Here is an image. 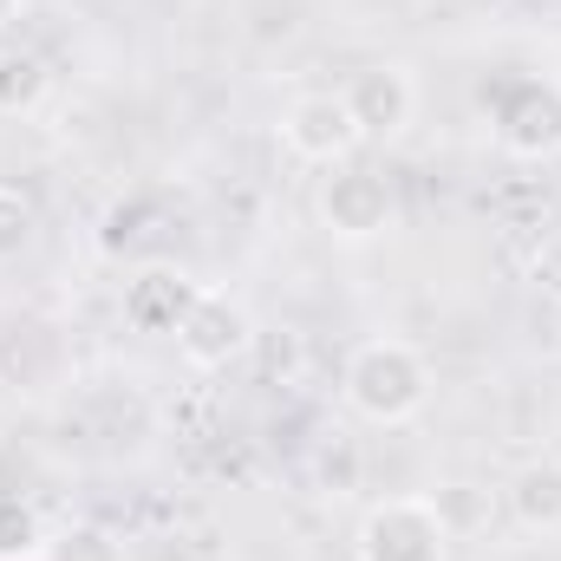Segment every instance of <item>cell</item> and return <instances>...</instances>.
<instances>
[{"mask_svg":"<svg viewBox=\"0 0 561 561\" xmlns=\"http://www.w3.org/2000/svg\"><path fill=\"white\" fill-rule=\"evenodd\" d=\"M46 556V529L20 496H0V561H39Z\"/></svg>","mask_w":561,"mask_h":561,"instance_id":"cell-13","label":"cell"},{"mask_svg":"<svg viewBox=\"0 0 561 561\" xmlns=\"http://www.w3.org/2000/svg\"><path fill=\"white\" fill-rule=\"evenodd\" d=\"M313 209H320V222H327L340 242H373V236L392 229V183H386V170H373V163H333V170L320 176Z\"/></svg>","mask_w":561,"mask_h":561,"instance_id":"cell-5","label":"cell"},{"mask_svg":"<svg viewBox=\"0 0 561 561\" xmlns=\"http://www.w3.org/2000/svg\"><path fill=\"white\" fill-rule=\"evenodd\" d=\"M33 236H39V209H33V196H26L20 183H0V268L20 262V255L33 249Z\"/></svg>","mask_w":561,"mask_h":561,"instance_id":"cell-12","label":"cell"},{"mask_svg":"<svg viewBox=\"0 0 561 561\" xmlns=\"http://www.w3.org/2000/svg\"><path fill=\"white\" fill-rule=\"evenodd\" d=\"M196 294H203V280H190L183 268H163V262H157V268H144V275L125 287V320H131L138 333H176Z\"/></svg>","mask_w":561,"mask_h":561,"instance_id":"cell-8","label":"cell"},{"mask_svg":"<svg viewBox=\"0 0 561 561\" xmlns=\"http://www.w3.org/2000/svg\"><path fill=\"white\" fill-rule=\"evenodd\" d=\"M353 549H359V561H444L450 529L431 496H386L359 516Z\"/></svg>","mask_w":561,"mask_h":561,"instance_id":"cell-2","label":"cell"},{"mask_svg":"<svg viewBox=\"0 0 561 561\" xmlns=\"http://www.w3.org/2000/svg\"><path fill=\"white\" fill-rule=\"evenodd\" d=\"M529 287H536L542 300H556V307H561V229H556V236H542V249L529 255Z\"/></svg>","mask_w":561,"mask_h":561,"instance_id":"cell-15","label":"cell"},{"mask_svg":"<svg viewBox=\"0 0 561 561\" xmlns=\"http://www.w3.org/2000/svg\"><path fill=\"white\" fill-rule=\"evenodd\" d=\"M170 340H176L183 366H196V373H222V366H236V359L255 346V313H249L236 294L203 287V294L190 300V313H183V327H176Z\"/></svg>","mask_w":561,"mask_h":561,"instance_id":"cell-4","label":"cell"},{"mask_svg":"<svg viewBox=\"0 0 561 561\" xmlns=\"http://www.w3.org/2000/svg\"><path fill=\"white\" fill-rule=\"evenodd\" d=\"M431 503H437V516H444V529H450V542L490 523V503H483V490H477V483H444V490H437Z\"/></svg>","mask_w":561,"mask_h":561,"instance_id":"cell-14","label":"cell"},{"mask_svg":"<svg viewBox=\"0 0 561 561\" xmlns=\"http://www.w3.org/2000/svg\"><path fill=\"white\" fill-rule=\"evenodd\" d=\"M46 85H53V72H46L39 53H26V46L7 53V46H0V118H26V112H39Z\"/></svg>","mask_w":561,"mask_h":561,"instance_id":"cell-10","label":"cell"},{"mask_svg":"<svg viewBox=\"0 0 561 561\" xmlns=\"http://www.w3.org/2000/svg\"><path fill=\"white\" fill-rule=\"evenodd\" d=\"M496 144L516 163H549L561 157V79H503L490 105Z\"/></svg>","mask_w":561,"mask_h":561,"instance_id":"cell-3","label":"cell"},{"mask_svg":"<svg viewBox=\"0 0 561 561\" xmlns=\"http://www.w3.org/2000/svg\"><path fill=\"white\" fill-rule=\"evenodd\" d=\"M39 561H125V542L105 523H66L59 536H46Z\"/></svg>","mask_w":561,"mask_h":561,"instance_id":"cell-11","label":"cell"},{"mask_svg":"<svg viewBox=\"0 0 561 561\" xmlns=\"http://www.w3.org/2000/svg\"><path fill=\"white\" fill-rule=\"evenodd\" d=\"M340 99H346L359 138H399V131L412 125V112H419V79L386 59V66H359V72L340 85Z\"/></svg>","mask_w":561,"mask_h":561,"instance_id":"cell-7","label":"cell"},{"mask_svg":"<svg viewBox=\"0 0 561 561\" xmlns=\"http://www.w3.org/2000/svg\"><path fill=\"white\" fill-rule=\"evenodd\" d=\"M20 7H26V0H0V26H13V20H20Z\"/></svg>","mask_w":561,"mask_h":561,"instance_id":"cell-16","label":"cell"},{"mask_svg":"<svg viewBox=\"0 0 561 561\" xmlns=\"http://www.w3.org/2000/svg\"><path fill=\"white\" fill-rule=\"evenodd\" d=\"M280 144H287L300 163L333 170V163H353V150L366 138H359V125H353V112H346L340 92H300V99L280 112Z\"/></svg>","mask_w":561,"mask_h":561,"instance_id":"cell-6","label":"cell"},{"mask_svg":"<svg viewBox=\"0 0 561 561\" xmlns=\"http://www.w3.org/2000/svg\"><path fill=\"white\" fill-rule=\"evenodd\" d=\"M510 516L529 529V536H561V463H523L510 477Z\"/></svg>","mask_w":561,"mask_h":561,"instance_id":"cell-9","label":"cell"},{"mask_svg":"<svg viewBox=\"0 0 561 561\" xmlns=\"http://www.w3.org/2000/svg\"><path fill=\"white\" fill-rule=\"evenodd\" d=\"M340 392H346V405L366 424H405L431 405V366H424L419 346H405V340H366L346 359Z\"/></svg>","mask_w":561,"mask_h":561,"instance_id":"cell-1","label":"cell"}]
</instances>
